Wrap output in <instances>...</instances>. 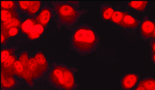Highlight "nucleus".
<instances>
[{
    "mask_svg": "<svg viewBox=\"0 0 155 90\" xmlns=\"http://www.w3.org/2000/svg\"><path fill=\"white\" fill-rule=\"evenodd\" d=\"M98 39L95 32L87 27H81L74 32L72 45L77 51L88 53L96 46Z\"/></svg>",
    "mask_w": 155,
    "mask_h": 90,
    "instance_id": "obj_1",
    "label": "nucleus"
},
{
    "mask_svg": "<svg viewBox=\"0 0 155 90\" xmlns=\"http://www.w3.org/2000/svg\"><path fill=\"white\" fill-rule=\"evenodd\" d=\"M53 4L55 13L61 24L64 25H72L82 14V12L76 10L71 4L58 2H54Z\"/></svg>",
    "mask_w": 155,
    "mask_h": 90,
    "instance_id": "obj_2",
    "label": "nucleus"
},
{
    "mask_svg": "<svg viewBox=\"0 0 155 90\" xmlns=\"http://www.w3.org/2000/svg\"><path fill=\"white\" fill-rule=\"evenodd\" d=\"M50 80L55 86L59 89H64V71H63L62 66H56L54 67L50 72Z\"/></svg>",
    "mask_w": 155,
    "mask_h": 90,
    "instance_id": "obj_3",
    "label": "nucleus"
},
{
    "mask_svg": "<svg viewBox=\"0 0 155 90\" xmlns=\"http://www.w3.org/2000/svg\"><path fill=\"white\" fill-rule=\"evenodd\" d=\"M62 68L64 71V89L65 90H73L76 86L73 72L66 66H62Z\"/></svg>",
    "mask_w": 155,
    "mask_h": 90,
    "instance_id": "obj_4",
    "label": "nucleus"
},
{
    "mask_svg": "<svg viewBox=\"0 0 155 90\" xmlns=\"http://www.w3.org/2000/svg\"><path fill=\"white\" fill-rule=\"evenodd\" d=\"M16 59V56L12 55L7 61L4 63H2L1 65V72H2L5 76H13L15 75L13 71V66L15 64Z\"/></svg>",
    "mask_w": 155,
    "mask_h": 90,
    "instance_id": "obj_5",
    "label": "nucleus"
},
{
    "mask_svg": "<svg viewBox=\"0 0 155 90\" xmlns=\"http://www.w3.org/2000/svg\"><path fill=\"white\" fill-rule=\"evenodd\" d=\"M155 28V23L153 22L146 18V20L143 22L141 25V34L143 38H149L152 37L153 33H154V30Z\"/></svg>",
    "mask_w": 155,
    "mask_h": 90,
    "instance_id": "obj_6",
    "label": "nucleus"
},
{
    "mask_svg": "<svg viewBox=\"0 0 155 90\" xmlns=\"http://www.w3.org/2000/svg\"><path fill=\"white\" fill-rule=\"evenodd\" d=\"M138 80V76L130 74L124 76L122 80V86L124 89H130L136 85Z\"/></svg>",
    "mask_w": 155,
    "mask_h": 90,
    "instance_id": "obj_7",
    "label": "nucleus"
},
{
    "mask_svg": "<svg viewBox=\"0 0 155 90\" xmlns=\"http://www.w3.org/2000/svg\"><path fill=\"white\" fill-rule=\"evenodd\" d=\"M28 68H29L30 71H31L32 74L34 76V79H37L42 76L45 72L42 71V69L39 66V65L36 61L35 58H30L29 62H28Z\"/></svg>",
    "mask_w": 155,
    "mask_h": 90,
    "instance_id": "obj_8",
    "label": "nucleus"
},
{
    "mask_svg": "<svg viewBox=\"0 0 155 90\" xmlns=\"http://www.w3.org/2000/svg\"><path fill=\"white\" fill-rule=\"evenodd\" d=\"M50 17H51V11L48 8H44L36 18V20L37 24L42 25L43 27H46L49 22Z\"/></svg>",
    "mask_w": 155,
    "mask_h": 90,
    "instance_id": "obj_9",
    "label": "nucleus"
},
{
    "mask_svg": "<svg viewBox=\"0 0 155 90\" xmlns=\"http://www.w3.org/2000/svg\"><path fill=\"white\" fill-rule=\"evenodd\" d=\"M139 23L140 22L138 20H136V18L130 15L127 12H125L123 20H122V24L120 26L125 28H136L139 25Z\"/></svg>",
    "mask_w": 155,
    "mask_h": 90,
    "instance_id": "obj_10",
    "label": "nucleus"
},
{
    "mask_svg": "<svg viewBox=\"0 0 155 90\" xmlns=\"http://www.w3.org/2000/svg\"><path fill=\"white\" fill-rule=\"evenodd\" d=\"M34 58H35L39 66L42 68L43 71L46 72L48 71L49 65H48V62L47 61L45 56L44 54L42 52H38L35 55V56H34Z\"/></svg>",
    "mask_w": 155,
    "mask_h": 90,
    "instance_id": "obj_11",
    "label": "nucleus"
},
{
    "mask_svg": "<svg viewBox=\"0 0 155 90\" xmlns=\"http://www.w3.org/2000/svg\"><path fill=\"white\" fill-rule=\"evenodd\" d=\"M22 22L18 18H14V19L2 22L1 24V30H8V29L12 28H21Z\"/></svg>",
    "mask_w": 155,
    "mask_h": 90,
    "instance_id": "obj_12",
    "label": "nucleus"
},
{
    "mask_svg": "<svg viewBox=\"0 0 155 90\" xmlns=\"http://www.w3.org/2000/svg\"><path fill=\"white\" fill-rule=\"evenodd\" d=\"M37 24V22L36 19H34V18H29V19L26 20L24 22L22 23L21 29L23 32H24V33L28 35V34L33 30Z\"/></svg>",
    "mask_w": 155,
    "mask_h": 90,
    "instance_id": "obj_13",
    "label": "nucleus"
},
{
    "mask_svg": "<svg viewBox=\"0 0 155 90\" xmlns=\"http://www.w3.org/2000/svg\"><path fill=\"white\" fill-rule=\"evenodd\" d=\"M14 18H18V13L16 10H1V20L2 22L10 20Z\"/></svg>",
    "mask_w": 155,
    "mask_h": 90,
    "instance_id": "obj_14",
    "label": "nucleus"
},
{
    "mask_svg": "<svg viewBox=\"0 0 155 90\" xmlns=\"http://www.w3.org/2000/svg\"><path fill=\"white\" fill-rule=\"evenodd\" d=\"M16 84V80L13 76H8L5 75V79L2 82H1V85L2 89H9L14 87Z\"/></svg>",
    "mask_w": 155,
    "mask_h": 90,
    "instance_id": "obj_15",
    "label": "nucleus"
},
{
    "mask_svg": "<svg viewBox=\"0 0 155 90\" xmlns=\"http://www.w3.org/2000/svg\"><path fill=\"white\" fill-rule=\"evenodd\" d=\"M147 1H133L128 3V5L138 11H143L147 7Z\"/></svg>",
    "mask_w": 155,
    "mask_h": 90,
    "instance_id": "obj_16",
    "label": "nucleus"
},
{
    "mask_svg": "<svg viewBox=\"0 0 155 90\" xmlns=\"http://www.w3.org/2000/svg\"><path fill=\"white\" fill-rule=\"evenodd\" d=\"M21 78H23L25 79L28 85L31 86H34V76L32 74L31 71H30V69L28 67L24 68V71H23V73L22 74V77Z\"/></svg>",
    "mask_w": 155,
    "mask_h": 90,
    "instance_id": "obj_17",
    "label": "nucleus"
},
{
    "mask_svg": "<svg viewBox=\"0 0 155 90\" xmlns=\"http://www.w3.org/2000/svg\"><path fill=\"white\" fill-rule=\"evenodd\" d=\"M140 85H142L146 90H155V79L152 78H148L143 79L139 83Z\"/></svg>",
    "mask_w": 155,
    "mask_h": 90,
    "instance_id": "obj_18",
    "label": "nucleus"
},
{
    "mask_svg": "<svg viewBox=\"0 0 155 90\" xmlns=\"http://www.w3.org/2000/svg\"><path fill=\"white\" fill-rule=\"evenodd\" d=\"M18 5L17 2L14 1H2L1 8L2 10H16Z\"/></svg>",
    "mask_w": 155,
    "mask_h": 90,
    "instance_id": "obj_19",
    "label": "nucleus"
},
{
    "mask_svg": "<svg viewBox=\"0 0 155 90\" xmlns=\"http://www.w3.org/2000/svg\"><path fill=\"white\" fill-rule=\"evenodd\" d=\"M13 71L15 75L18 76L20 78L22 77V74L23 73V71H24V66H23V64L20 62L19 60L15 61L13 66Z\"/></svg>",
    "mask_w": 155,
    "mask_h": 90,
    "instance_id": "obj_20",
    "label": "nucleus"
},
{
    "mask_svg": "<svg viewBox=\"0 0 155 90\" xmlns=\"http://www.w3.org/2000/svg\"><path fill=\"white\" fill-rule=\"evenodd\" d=\"M41 5V2H31L29 7H28V10L27 11L28 14L29 15H34L38 10H39V7H40Z\"/></svg>",
    "mask_w": 155,
    "mask_h": 90,
    "instance_id": "obj_21",
    "label": "nucleus"
},
{
    "mask_svg": "<svg viewBox=\"0 0 155 90\" xmlns=\"http://www.w3.org/2000/svg\"><path fill=\"white\" fill-rule=\"evenodd\" d=\"M124 14H125V12H120V11H115V12H114L112 17H111V20L113 22L116 23V24L121 25L122 22L123 20Z\"/></svg>",
    "mask_w": 155,
    "mask_h": 90,
    "instance_id": "obj_22",
    "label": "nucleus"
},
{
    "mask_svg": "<svg viewBox=\"0 0 155 90\" xmlns=\"http://www.w3.org/2000/svg\"><path fill=\"white\" fill-rule=\"evenodd\" d=\"M15 50V48H7V49H4V50H2L1 62L4 63L5 61L8 60L9 58L12 55H13Z\"/></svg>",
    "mask_w": 155,
    "mask_h": 90,
    "instance_id": "obj_23",
    "label": "nucleus"
},
{
    "mask_svg": "<svg viewBox=\"0 0 155 90\" xmlns=\"http://www.w3.org/2000/svg\"><path fill=\"white\" fill-rule=\"evenodd\" d=\"M19 28H12L8 29V30H1V34L6 38V39H8L9 38L15 36L18 33Z\"/></svg>",
    "mask_w": 155,
    "mask_h": 90,
    "instance_id": "obj_24",
    "label": "nucleus"
},
{
    "mask_svg": "<svg viewBox=\"0 0 155 90\" xmlns=\"http://www.w3.org/2000/svg\"><path fill=\"white\" fill-rule=\"evenodd\" d=\"M114 11L111 7L109 6H104L102 7V16L104 20H111Z\"/></svg>",
    "mask_w": 155,
    "mask_h": 90,
    "instance_id": "obj_25",
    "label": "nucleus"
},
{
    "mask_svg": "<svg viewBox=\"0 0 155 90\" xmlns=\"http://www.w3.org/2000/svg\"><path fill=\"white\" fill-rule=\"evenodd\" d=\"M29 59L28 56V53L26 51L23 52L22 53L20 56L19 59L20 62L23 64V66H24V68H27L28 66V62H29Z\"/></svg>",
    "mask_w": 155,
    "mask_h": 90,
    "instance_id": "obj_26",
    "label": "nucleus"
},
{
    "mask_svg": "<svg viewBox=\"0 0 155 90\" xmlns=\"http://www.w3.org/2000/svg\"><path fill=\"white\" fill-rule=\"evenodd\" d=\"M31 2H18L19 6L23 11H28Z\"/></svg>",
    "mask_w": 155,
    "mask_h": 90,
    "instance_id": "obj_27",
    "label": "nucleus"
},
{
    "mask_svg": "<svg viewBox=\"0 0 155 90\" xmlns=\"http://www.w3.org/2000/svg\"><path fill=\"white\" fill-rule=\"evenodd\" d=\"M39 34L38 33V32H37L35 31V30H32L28 34V38H29L30 40H34V39H36V38H38L39 37Z\"/></svg>",
    "mask_w": 155,
    "mask_h": 90,
    "instance_id": "obj_28",
    "label": "nucleus"
},
{
    "mask_svg": "<svg viewBox=\"0 0 155 90\" xmlns=\"http://www.w3.org/2000/svg\"><path fill=\"white\" fill-rule=\"evenodd\" d=\"M44 28H45V27H43L42 25H41L39 24H37V25H36V26L34 27V30H35V31L37 32H38L39 35H41V34H42L43 32V31H44Z\"/></svg>",
    "mask_w": 155,
    "mask_h": 90,
    "instance_id": "obj_29",
    "label": "nucleus"
},
{
    "mask_svg": "<svg viewBox=\"0 0 155 90\" xmlns=\"http://www.w3.org/2000/svg\"><path fill=\"white\" fill-rule=\"evenodd\" d=\"M151 50H152V53H155V41H154L151 43Z\"/></svg>",
    "mask_w": 155,
    "mask_h": 90,
    "instance_id": "obj_30",
    "label": "nucleus"
},
{
    "mask_svg": "<svg viewBox=\"0 0 155 90\" xmlns=\"http://www.w3.org/2000/svg\"><path fill=\"white\" fill-rule=\"evenodd\" d=\"M6 40H7L6 38H5V36L2 35V34H1V43L3 44V43H4L5 41H6Z\"/></svg>",
    "mask_w": 155,
    "mask_h": 90,
    "instance_id": "obj_31",
    "label": "nucleus"
},
{
    "mask_svg": "<svg viewBox=\"0 0 155 90\" xmlns=\"http://www.w3.org/2000/svg\"><path fill=\"white\" fill-rule=\"evenodd\" d=\"M135 90H146V89L142 85H140V84H138V87H137Z\"/></svg>",
    "mask_w": 155,
    "mask_h": 90,
    "instance_id": "obj_32",
    "label": "nucleus"
},
{
    "mask_svg": "<svg viewBox=\"0 0 155 90\" xmlns=\"http://www.w3.org/2000/svg\"><path fill=\"white\" fill-rule=\"evenodd\" d=\"M69 4H75V5H78L79 4V2H73V1H70V2H67Z\"/></svg>",
    "mask_w": 155,
    "mask_h": 90,
    "instance_id": "obj_33",
    "label": "nucleus"
},
{
    "mask_svg": "<svg viewBox=\"0 0 155 90\" xmlns=\"http://www.w3.org/2000/svg\"><path fill=\"white\" fill-rule=\"evenodd\" d=\"M151 38H155V28H154V33H153V35Z\"/></svg>",
    "mask_w": 155,
    "mask_h": 90,
    "instance_id": "obj_34",
    "label": "nucleus"
},
{
    "mask_svg": "<svg viewBox=\"0 0 155 90\" xmlns=\"http://www.w3.org/2000/svg\"><path fill=\"white\" fill-rule=\"evenodd\" d=\"M153 60H154V61L155 62V53L153 55Z\"/></svg>",
    "mask_w": 155,
    "mask_h": 90,
    "instance_id": "obj_35",
    "label": "nucleus"
}]
</instances>
